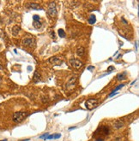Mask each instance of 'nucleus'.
Returning <instances> with one entry per match:
<instances>
[{
  "mask_svg": "<svg viewBox=\"0 0 139 141\" xmlns=\"http://www.w3.org/2000/svg\"><path fill=\"white\" fill-rule=\"evenodd\" d=\"M123 125H124V122H122V121H117L114 123V127H116V128H120Z\"/></svg>",
  "mask_w": 139,
  "mask_h": 141,
  "instance_id": "ddd939ff",
  "label": "nucleus"
},
{
  "mask_svg": "<svg viewBox=\"0 0 139 141\" xmlns=\"http://www.w3.org/2000/svg\"><path fill=\"white\" fill-rule=\"evenodd\" d=\"M57 8H56V4H55L54 2L51 3L48 6V9H47V15L50 16L51 18H55L57 16Z\"/></svg>",
  "mask_w": 139,
  "mask_h": 141,
  "instance_id": "f03ea898",
  "label": "nucleus"
},
{
  "mask_svg": "<svg viewBox=\"0 0 139 141\" xmlns=\"http://www.w3.org/2000/svg\"><path fill=\"white\" fill-rule=\"evenodd\" d=\"M22 45L28 47H33L35 45V40L32 38H26L23 39Z\"/></svg>",
  "mask_w": 139,
  "mask_h": 141,
  "instance_id": "39448f33",
  "label": "nucleus"
},
{
  "mask_svg": "<svg viewBox=\"0 0 139 141\" xmlns=\"http://www.w3.org/2000/svg\"><path fill=\"white\" fill-rule=\"evenodd\" d=\"M49 135V133H46V134H43V135L40 136V138L42 139H46V138H47V136Z\"/></svg>",
  "mask_w": 139,
  "mask_h": 141,
  "instance_id": "412c9836",
  "label": "nucleus"
},
{
  "mask_svg": "<svg viewBox=\"0 0 139 141\" xmlns=\"http://www.w3.org/2000/svg\"><path fill=\"white\" fill-rule=\"evenodd\" d=\"M95 21H96V17H95V16L91 15V16H89V18H88V23H89V24H94V23H95Z\"/></svg>",
  "mask_w": 139,
  "mask_h": 141,
  "instance_id": "f8f14e48",
  "label": "nucleus"
},
{
  "mask_svg": "<svg viewBox=\"0 0 139 141\" xmlns=\"http://www.w3.org/2000/svg\"><path fill=\"white\" fill-rule=\"evenodd\" d=\"M78 76L76 75H74L71 77V78L69 79V80L67 81V84H66V87L67 89L69 90H71L75 87L76 85V80H77Z\"/></svg>",
  "mask_w": 139,
  "mask_h": 141,
  "instance_id": "20e7f679",
  "label": "nucleus"
},
{
  "mask_svg": "<svg viewBox=\"0 0 139 141\" xmlns=\"http://www.w3.org/2000/svg\"><path fill=\"white\" fill-rule=\"evenodd\" d=\"M29 139H22V140H19V141H28Z\"/></svg>",
  "mask_w": 139,
  "mask_h": 141,
  "instance_id": "b1692460",
  "label": "nucleus"
},
{
  "mask_svg": "<svg viewBox=\"0 0 139 141\" xmlns=\"http://www.w3.org/2000/svg\"><path fill=\"white\" fill-rule=\"evenodd\" d=\"M41 80V75L38 73V71L34 72V75H33V81L34 82H38Z\"/></svg>",
  "mask_w": 139,
  "mask_h": 141,
  "instance_id": "9b49d317",
  "label": "nucleus"
},
{
  "mask_svg": "<svg viewBox=\"0 0 139 141\" xmlns=\"http://www.w3.org/2000/svg\"><path fill=\"white\" fill-rule=\"evenodd\" d=\"M125 73H123V74H118L117 75V80H122L124 79H125Z\"/></svg>",
  "mask_w": 139,
  "mask_h": 141,
  "instance_id": "2eb2a0df",
  "label": "nucleus"
},
{
  "mask_svg": "<svg viewBox=\"0 0 139 141\" xmlns=\"http://www.w3.org/2000/svg\"><path fill=\"white\" fill-rule=\"evenodd\" d=\"M61 137V134L60 133H55V134H51V135H48L46 139H59Z\"/></svg>",
  "mask_w": 139,
  "mask_h": 141,
  "instance_id": "1a4fd4ad",
  "label": "nucleus"
},
{
  "mask_svg": "<svg viewBox=\"0 0 139 141\" xmlns=\"http://www.w3.org/2000/svg\"><path fill=\"white\" fill-rule=\"evenodd\" d=\"M84 52H85V50L83 47H79L77 49V51H76V54L79 56H83V55H84Z\"/></svg>",
  "mask_w": 139,
  "mask_h": 141,
  "instance_id": "9d476101",
  "label": "nucleus"
},
{
  "mask_svg": "<svg viewBox=\"0 0 139 141\" xmlns=\"http://www.w3.org/2000/svg\"><path fill=\"white\" fill-rule=\"evenodd\" d=\"M33 25L36 29H40V28H41V23L40 22V21H33Z\"/></svg>",
  "mask_w": 139,
  "mask_h": 141,
  "instance_id": "f3484780",
  "label": "nucleus"
},
{
  "mask_svg": "<svg viewBox=\"0 0 139 141\" xmlns=\"http://www.w3.org/2000/svg\"><path fill=\"white\" fill-rule=\"evenodd\" d=\"M71 66H72V68H76V69H79V68H81L83 66V63L78 59L71 60Z\"/></svg>",
  "mask_w": 139,
  "mask_h": 141,
  "instance_id": "423d86ee",
  "label": "nucleus"
},
{
  "mask_svg": "<svg viewBox=\"0 0 139 141\" xmlns=\"http://www.w3.org/2000/svg\"><path fill=\"white\" fill-rule=\"evenodd\" d=\"M124 86H125V84H122V85H118V87H117V88H116V89H115V90H114V91H113V92H117V91H118V90H119V89H121V88H122V87H124Z\"/></svg>",
  "mask_w": 139,
  "mask_h": 141,
  "instance_id": "a211bd4d",
  "label": "nucleus"
},
{
  "mask_svg": "<svg viewBox=\"0 0 139 141\" xmlns=\"http://www.w3.org/2000/svg\"><path fill=\"white\" fill-rule=\"evenodd\" d=\"M30 5V8L31 9H41V8L39 7V4H34V3H32V4H29Z\"/></svg>",
  "mask_w": 139,
  "mask_h": 141,
  "instance_id": "4468645a",
  "label": "nucleus"
},
{
  "mask_svg": "<svg viewBox=\"0 0 139 141\" xmlns=\"http://www.w3.org/2000/svg\"><path fill=\"white\" fill-rule=\"evenodd\" d=\"M54 33H55L53 31H51V32H50V36H51V38H53V39H56V36H55Z\"/></svg>",
  "mask_w": 139,
  "mask_h": 141,
  "instance_id": "6ab92c4d",
  "label": "nucleus"
},
{
  "mask_svg": "<svg viewBox=\"0 0 139 141\" xmlns=\"http://www.w3.org/2000/svg\"><path fill=\"white\" fill-rule=\"evenodd\" d=\"M58 35H59L60 38H64V37L66 36V33H65V32L64 31L63 29H58Z\"/></svg>",
  "mask_w": 139,
  "mask_h": 141,
  "instance_id": "dca6fc26",
  "label": "nucleus"
},
{
  "mask_svg": "<svg viewBox=\"0 0 139 141\" xmlns=\"http://www.w3.org/2000/svg\"><path fill=\"white\" fill-rule=\"evenodd\" d=\"M0 141H7V139H3V140H0Z\"/></svg>",
  "mask_w": 139,
  "mask_h": 141,
  "instance_id": "a878e982",
  "label": "nucleus"
},
{
  "mask_svg": "<svg viewBox=\"0 0 139 141\" xmlns=\"http://www.w3.org/2000/svg\"><path fill=\"white\" fill-rule=\"evenodd\" d=\"M1 81H2V78L0 77V84H1Z\"/></svg>",
  "mask_w": 139,
  "mask_h": 141,
  "instance_id": "393cba45",
  "label": "nucleus"
},
{
  "mask_svg": "<svg viewBox=\"0 0 139 141\" xmlns=\"http://www.w3.org/2000/svg\"><path fill=\"white\" fill-rule=\"evenodd\" d=\"M98 105H99V101L97 99H94V98L88 99V101L85 103L86 108L89 110H94V109H95Z\"/></svg>",
  "mask_w": 139,
  "mask_h": 141,
  "instance_id": "7ed1b4c3",
  "label": "nucleus"
},
{
  "mask_svg": "<svg viewBox=\"0 0 139 141\" xmlns=\"http://www.w3.org/2000/svg\"><path fill=\"white\" fill-rule=\"evenodd\" d=\"M95 141H103V139H96Z\"/></svg>",
  "mask_w": 139,
  "mask_h": 141,
  "instance_id": "5701e85b",
  "label": "nucleus"
},
{
  "mask_svg": "<svg viewBox=\"0 0 139 141\" xmlns=\"http://www.w3.org/2000/svg\"><path fill=\"white\" fill-rule=\"evenodd\" d=\"M33 18V20H34V21H40V16H37V15H34Z\"/></svg>",
  "mask_w": 139,
  "mask_h": 141,
  "instance_id": "aec40b11",
  "label": "nucleus"
},
{
  "mask_svg": "<svg viewBox=\"0 0 139 141\" xmlns=\"http://www.w3.org/2000/svg\"><path fill=\"white\" fill-rule=\"evenodd\" d=\"M113 70H114V67L110 66L109 68H108V69H107V72H108V73H110V72H112Z\"/></svg>",
  "mask_w": 139,
  "mask_h": 141,
  "instance_id": "4be33fe9",
  "label": "nucleus"
},
{
  "mask_svg": "<svg viewBox=\"0 0 139 141\" xmlns=\"http://www.w3.org/2000/svg\"><path fill=\"white\" fill-rule=\"evenodd\" d=\"M20 30H21V28L19 26H14L12 28V33L14 36H16V35L19 33Z\"/></svg>",
  "mask_w": 139,
  "mask_h": 141,
  "instance_id": "6e6552de",
  "label": "nucleus"
},
{
  "mask_svg": "<svg viewBox=\"0 0 139 141\" xmlns=\"http://www.w3.org/2000/svg\"><path fill=\"white\" fill-rule=\"evenodd\" d=\"M49 62L52 63L53 65H61L62 63V61L60 59H58V57H56V56H53V57H51L49 59Z\"/></svg>",
  "mask_w": 139,
  "mask_h": 141,
  "instance_id": "0eeeda50",
  "label": "nucleus"
},
{
  "mask_svg": "<svg viewBox=\"0 0 139 141\" xmlns=\"http://www.w3.org/2000/svg\"><path fill=\"white\" fill-rule=\"evenodd\" d=\"M0 46H1V45H0Z\"/></svg>",
  "mask_w": 139,
  "mask_h": 141,
  "instance_id": "bb28decb",
  "label": "nucleus"
},
{
  "mask_svg": "<svg viewBox=\"0 0 139 141\" xmlns=\"http://www.w3.org/2000/svg\"><path fill=\"white\" fill-rule=\"evenodd\" d=\"M28 116V113L27 112H22V111H18L13 115V121L16 123H20L24 120L26 117Z\"/></svg>",
  "mask_w": 139,
  "mask_h": 141,
  "instance_id": "f257e3e1",
  "label": "nucleus"
}]
</instances>
